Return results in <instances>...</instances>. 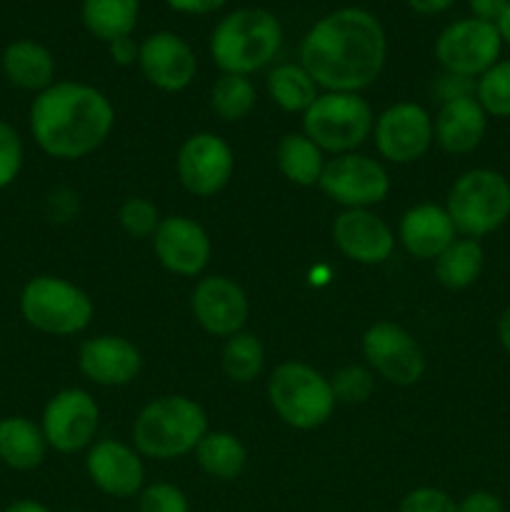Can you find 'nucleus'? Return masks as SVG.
Returning a JSON list of instances; mask_svg holds the SVG:
<instances>
[{
  "label": "nucleus",
  "instance_id": "e433bc0d",
  "mask_svg": "<svg viewBox=\"0 0 510 512\" xmlns=\"http://www.w3.org/2000/svg\"><path fill=\"white\" fill-rule=\"evenodd\" d=\"M398 512H458V503L438 488H415L400 500Z\"/></svg>",
  "mask_w": 510,
  "mask_h": 512
},
{
  "label": "nucleus",
  "instance_id": "72a5a7b5",
  "mask_svg": "<svg viewBox=\"0 0 510 512\" xmlns=\"http://www.w3.org/2000/svg\"><path fill=\"white\" fill-rule=\"evenodd\" d=\"M120 228L130 235V238H153L155 230L160 225V213L155 208L153 200L148 198H128L118 208Z\"/></svg>",
  "mask_w": 510,
  "mask_h": 512
},
{
  "label": "nucleus",
  "instance_id": "79ce46f5",
  "mask_svg": "<svg viewBox=\"0 0 510 512\" xmlns=\"http://www.w3.org/2000/svg\"><path fill=\"white\" fill-rule=\"evenodd\" d=\"M508 3L510 0H468L473 18L485 20V23H495L500 18V13L508 8Z\"/></svg>",
  "mask_w": 510,
  "mask_h": 512
},
{
  "label": "nucleus",
  "instance_id": "c9c22d12",
  "mask_svg": "<svg viewBox=\"0 0 510 512\" xmlns=\"http://www.w3.org/2000/svg\"><path fill=\"white\" fill-rule=\"evenodd\" d=\"M23 168V140L10 123L0 120V190L8 188Z\"/></svg>",
  "mask_w": 510,
  "mask_h": 512
},
{
  "label": "nucleus",
  "instance_id": "9b49d317",
  "mask_svg": "<svg viewBox=\"0 0 510 512\" xmlns=\"http://www.w3.org/2000/svg\"><path fill=\"white\" fill-rule=\"evenodd\" d=\"M100 425V408L90 393L80 388H68L48 400L40 420L48 448L58 453H78L93 445Z\"/></svg>",
  "mask_w": 510,
  "mask_h": 512
},
{
  "label": "nucleus",
  "instance_id": "de8ad7c7",
  "mask_svg": "<svg viewBox=\"0 0 510 512\" xmlns=\"http://www.w3.org/2000/svg\"><path fill=\"white\" fill-rule=\"evenodd\" d=\"M68 512H80V510H68Z\"/></svg>",
  "mask_w": 510,
  "mask_h": 512
},
{
  "label": "nucleus",
  "instance_id": "f257e3e1",
  "mask_svg": "<svg viewBox=\"0 0 510 512\" xmlns=\"http://www.w3.org/2000/svg\"><path fill=\"white\" fill-rule=\"evenodd\" d=\"M388 58L383 23L365 8L323 15L300 43V65L325 93H360L380 78Z\"/></svg>",
  "mask_w": 510,
  "mask_h": 512
},
{
  "label": "nucleus",
  "instance_id": "a19ab883",
  "mask_svg": "<svg viewBox=\"0 0 510 512\" xmlns=\"http://www.w3.org/2000/svg\"><path fill=\"white\" fill-rule=\"evenodd\" d=\"M108 50H110V58H113L115 65H133V63H138L140 43H135L130 35H125V38H118V40H113V43H108Z\"/></svg>",
  "mask_w": 510,
  "mask_h": 512
},
{
  "label": "nucleus",
  "instance_id": "423d86ee",
  "mask_svg": "<svg viewBox=\"0 0 510 512\" xmlns=\"http://www.w3.org/2000/svg\"><path fill=\"white\" fill-rule=\"evenodd\" d=\"M268 400L275 415L295 430L320 428L335 410L330 380L298 360L275 365L268 378Z\"/></svg>",
  "mask_w": 510,
  "mask_h": 512
},
{
  "label": "nucleus",
  "instance_id": "37998d69",
  "mask_svg": "<svg viewBox=\"0 0 510 512\" xmlns=\"http://www.w3.org/2000/svg\"><path fill=\"white\" fill-rule=\"evenodd\" d=\"M405 3H408L410 10H415L420 15H438L445 13L455 0H405Z\"/></svg>",
  "mask_w": 510,
  "mask_h": 512
},
{
  "label": "nucleus",
  "instance_id": "39448f33",
  "mask_svg": "<svg viewBox=\"0 0 510 512\" xmlns=\"http://www.w3.org/2000/svg\"><path fill=\"white\" fill-rule=\"evenodd\" d=\"M463 238H485L510 218V183L503 173L473 168L460 175L443 205Z\"/></svg>",
  "mask_w": 510,
  "mask_h": 512
},
{
  "label": "nucleus",
  "instance_id": "ddd939ff",
  "mask_svg": "<svg viewBox=\"0 0 510 512\" xmlns=\"http://www.w3.org/2000/svg\"><path fill=\"white\" fill-rule=\"evenodd\" d=\"M373 135L380 158L408 165L423 158L433 145V118L418 103H395L375 118Z\"/></svg>",
  "mask_w": 510,
  "mask_h": 512
},
{
  "label": "nucleus",
  "instance_id": "7c9ffc66",
  "mask_svg": "<svg viewBox=\"0 0 510 512\" xmlns=\"http://www.w3.org/2000/svg\"><path fill=\"white\" fill-rule=\"evenodd\" d=\"M210 105L225 123H238L248 118L255 108V85L245 75L220 73L210 90Z\"/></svg>",
  "mask_w": 510,
  "mask_h": 512
},
{
  "label": "nucleus",
  "instance_id": "5701e85b",
  "mask_svg": "<svg viewBox=\"0 0 510 512\" xmlns=\"http://www.w3.org/2000/svg\"><path fill=\"white\" fill-rule=\"evenodd\" d=\"M3 73L10 85L20 90H33L43 93L53 85L55 60L45 45L38 40H15L3 53Z\"/></svg>",
  "mask_w": 510,
  "mask_h": 512
},
{
  "label": "nucleus",
  "instance_id": "6e6552de",
  "mask_svg": "<svg viewBox=\"0 0 510 512\" xmlns=\"http://www.w3.org/2000/svg\"><path fill=\"white\" fill-rule=\"evenodd\" d=\"M375 115L360 93H323L303 113V135L323 153H353L373 135Z\"/></svg>",
  "mask_w": 510,
  "mask_h": 512
},
{
  "label": "nucleus",
  "instance_id": "4be33fe9",
  "mask_svg": "<svg viewBox=\"0 0 510 512\" xmlns=\"http://www.w3.org/2000/svg\"><path fill=\"white\" fill-rule=\"evenodd\" d=\"M485 130H488V113L475 100V95L443 103L433 118L435 143L450 155L473 153L483 143Z\"/></svg>",
  "mask_w": 510,
  "mask_h": 512
},
{
  "label": "nucleus",
  "instance_id": "cd10ccee",
  "mask_svg": "<svg viewBox=\"0 0 510 512\" xmlns=\"http://www.w3.org/2000/svg\"><path fill=\"white\" fill-rule=\"evenodd\" d=\"M195 460L200 470L215 480H235L245 470L248 463V450L225 430H208L205 438L195 448Z\"/></svg>",
  "mask_w": 510,
  "mask_h": 512
},
{
  "label": "nucleus",
  "instance_id": "dca6fc26",
  "mask_svg": "<svg viewBox=\"0 0 510 512\" xmlns=\"http://www.w3.org/2000/svg\"><path fill=\"white\" fill-rule=\"evenodd\" d=\"M138 65L145 80L163 93H180L198 73L193 48L170 30H158L140 43Z\"/></svg>",
  "mask_w": 510,
  "mask_h": 512
},
{
  "label": "nucleus",
  "instance_id": "bb28decb",
  "mask_svg": "<svg viewBox=\"0 0 510 512\" xmlns=\"http://www.w3.org/2000/svg\"><path fill=\"white\" fill-rule=\"evenodd\" d=\"M275 163L278 170L300 188L318 185L320 173H323V150L303 133H288L278 140L275 148Z\"/></svg>",
  "mask_w": 510,
  "mask_h": 512
},
{
  "label": "nucleus",
  "instance_id": "393cba45",
  "mask_svg": "<svg viewBox=\"0 0 510 512\" xmlns=\"http://www.w3.org/2000/svg\"><path fill=\"white\" fill-rule=\"evenodd\" d=\"M138 15L140 0H83L80 5L85 30L103 43H113L133 33Z\"/></svg>",
  "mask_w": 510,
  "mask_h": 512
},
{
  "label": "nucleus",
  "instance_id": "0eeeda50",
  "mask_svg": "<svg viewBox=\"0 0 510 512\" xmlns=\"http://www.w3.org/2000/svg\"><path fill=\"white\" fill-rule=\"evenodd\" d=\"M20 313L30 328L55 338L83 333L93 320V300L78 285L55 275L28 280L20 293Z\"/></svg>",
  "mask_w": 510,
  "mask_h": 512
},
{
  "label": "nucleus",
  "instance_id": "4c0bfd02",
  "mask_svg": "<svg viewBox=\"0 0 510 512\" xmlns=\"http://www.w3.org/2000/svg\"><path fill=\"white\" fill-rule=\"evenodd\" d=\"M433 93L435 98L440 100V105L458 98H470V95H475V80L463 78V75H455V73H443L438 80H435Z\"/></svg>",
  "mask_w": 510,
  "mask_h": 512
},
{
  "label": "nucleus",
  "instance_id": "c756f323",
  "mask_svg": "<svg viewBox=\"0 0 510 512\" xmlns=\"http://www.w3.org/2000/svg\"><path fill=\"white\" fill-rule=\"evenodd\" d=\"M265 365V348L253 333H235L220 350V368L233 383H253Z\"/></svg>",
  "mask_w": 510,
  "mask_h": 512
},
{
  "label": "nucleus",
  "instance_id": "2f4dec72",
  "mask_svg": "<svg viewBox=\"0 0 510 512\" xmlns=\"http://www.w3.org/2000/svg\"><path fill=\"white\" fill-rule=\"evenodd\" d=\"M475 100L493 118H510V60H498L475 80Z\"/></svg>",
  "mask_w": 510,
  "mask_h": 512
},
{
  "label": "nucleus",
  "instance_id": "ea45409f",
  "mask_svg": "<svg viewBox=\"0 0 510 512\" xmlns=\"http://www.w3.org/2000/svg\"><path fill=\"white\" fill-rule=\"evenodd\" d=\"M168 8H173L175 13L183 15H208L215 13V10L223 8L228 0H165Z\"/></svg>",
  "mask_w": 510,
  "mask_h": 512
},
{
  "label": "nucleus",
  "instance_id": "c85d7f7f",
  "mask_svg": "<svg viewBox=\"0 0 510 512\" xmlns=\"http://www.w3.org/2000/svg\"><path fill=\"white\" fill-rule=\"evenodd\" d=\"M268 95L285 113H305L320 93L303 65L283 63L268 73Z\"/></svg>",
  "mask_w": 510,
  "mask_h": 512
},
{
  "label": "nucleus",
  "instance_id": "20e7f679",
  "mask_svg": "<svg viewBox=\"0 0 510 512\" xmlns=\"http://www.w3.org/2000/svg\"><path fill=\"white\" fill-rule=\"evenodd\" d=\"M208 433V415L188 395H163L145 405L133 423L135 450L153 460L195 453Z\"/></svg>",
  "mask_w": 510,
  "mask_h": 512
},
{
  "label": "nucleus",
  "instance_id": "473e14b6",
  "mask_svg": "<svg viewBox=\"0 0 510 512\" xmlns=\"http://www.w3.org/2000/svg\"><path fill=\"white\" fill-rule=\"evenodd\" d=\"M330 388H333L335 403L345 405H363L375 390L373 370L363 368V365H343L333 373Z\"/></svg>",
  "mask_w": 510,
  "mask_h": 512
},
{
  "label": "nucleus",
  "instance_id": "2eb2a0df",
  "mask_svg": "<svg viewBox=\"0 0 510 512\" xmlns=\"http://www.w3.org/2000/svg\"><path fill=\"white\" fill-rule=\"evenodd\" d=\"M190 310H193L195 323L205 333L215 338H230L243 330L250 305L248 295L235 280L225 275H208L195 285L190 295Z\"/></svg>",
  "mask_w": 510,
  "mask_h": 512
},
{
  "label": "nucleus",
  "instance_id": "49530a36",
  "mask_svg": "<svg viewBox=\"0 0 510 512\" xmlns=\"http://www.w3.org/2000/svg\"><path fill=\"white\" fill-rule=\"evenodd\" d=\"M495 28H498L500 40L510 45V3H508V8H505L503 13H500V18L495 20Z\"/></svg>",
  "mask_w": 510,
  "mask_h": 512
},
{
  "label": "nucleus",
  "instance_id": "7ed1b4c3",
  "mask_svg": "<svg viewBox=\"0 0 510 512\" xmlns=\"http://www.w3.org/2000/svg\"><path fill=\"white\" fill-rule=\"evenodd\" d=\"M283 25L265 8H238L225 15L210 35V58L220 73H258L278 55Z\"/></svg>",
  "mask_w": 510,
  "mask_h": 512
},
{
  "label": "nucleus",
  "instance_id": "f8f14e48",
  "mask_svg": "<svg viewBox=\"0 0 510 512\" xmlns=\"http://www.w3.org/2000/svg\"><path fill=\"white\" fill-rule=\"evenodd\" d=\"M365 360H368L370 370L380 375L388 383L408 388L415 385L425 373V355L418 340L400 325L375 323L370 325L360 340Z\"/></svg>",
  "mask_w": 510,
  "mask_h": 512
},
{
  "label": "nucleus",
  "instance_id": "f03ea898",
  "mask_svg": "<svg viewBox=\"0 0 510 512\" xmlns=\"http://www.w3.org/2000/svg\"><path fill=\"white\" fill-rule=\"evenodd\" d=\"M115 108L108 95L85 83H53L30 105V133L45 155L80 160L108 140Z\"/></svg>",
  "mask_w": 510,
  "mask_h": 512
},
{
  "label": "nucleus",
  "instance_id": "9d476101",
  "mask_svg": "<svg viewBox=\"0 0 510 512\" xmlns=\"http://www.w3.org/2000/svg\"><path fill=\"white\" fill-rule=\"evenodd\" d=\"M318 188L325 198L343 205L345 210L368 208L388 198L390 178L388 170L375 158L358 153L335 155L323 165Z\"/></svg>",
  "mask_w": 510,
  "mask_h": 512
},
{
  "label": "nucleus",
  "instance_id": "a18cd8bd",
  "mask_svg": "<svg viewBox=\"0 0 510 512\" xmlns=\"http://www.w3.org/2000/svg\"><path fill=\"white\" fill-rule=\"evenodd\" d=\"M3 512H50V510L45 508V505L35 503V500H15V503H10Z\"/></svg>",
  "mask_w": 510,
  "mask_h": 512
},
{
  "label": "nucleus",
  "instance_id": "aec40b11",
  "mask_svg": "<svg viewBox=\"0 0 510 512\" xmlns=\"http://www.w3.org/2000/svg\"><path fill=\"white\" fill-rule=\"evenodd\" d=\"M78 368L90 383L120 388L138 378L143 358L133 340L123 335H98L80 345Z\"/></svg>",
  "mask_w": 510,
  "mask_h": 512
},
{
  "label": "nucleus",
  "instance_id": "6ab92c4d",
  "mask_svg": "<svg viewBox=\"0 0 510 512\" xmlns=\"http://www.w3.org/2000/svg\"><path fill=\"white\" fill-rule=\"evenodd\" d=\"M85 470L100 493L110 498H133L143 490L145 468L138 450L120 440H98L90 445Z\"/></svg>",
  "mask_w": 510,
  "mask_h": 512
},
{
  "label": "nucleus",
  "instance_id": "412c9836",
  "mask_svg": "<svg viewBox=\"0 0 510 512\" xmlns=\"http://www.w3.org/2000/svg\"><path fill=\"white\" fill-rule=\"evenodd\" d=\"M458 238L448 210L435 203H420L405 210L398 225V240L413 258L435 260Z\"/></svg>",
  "mask_w": 510,
  "mask_h": 512
},
{
  "label": "nucleus",
  "instance_id": "c03bdc74",
  "mask_svg": "<svg viewBox=\"0 0 510 512\" xmlns=\"http://www.w3.org/2000/svg\"><path fill=\"white\" fill-rule=\"evenodd\" d=\"M498 340L505 348V353H510V305L503 310V315L498 320Z\"/></svg>",
  "mask_w": 510,
  "mask_h": 512
},
{
  "label": "nucleus",
  "instance_id": "f704fd0d",
  "mask_svg": "<svg viewBox=\"0 0 510 512\" xmlns=\"http://www.w3.org/2000/svg\"><path fill=\"white\" fill-rule=\"evenodd\" d=\"M140 512H190L183 490L170 483H153L138 493Z\"/></svg>",
  "mask_w": 510,
  "mask_h": 512
},
{
  "label": "nucleus",
  "instance_id": "1a4fd4ad",
  "mask_svg": "<svg viewBox=\"0 0 510 512\" xmlns=\"http://www.w3.org/2000/svg\"><path fill=\"white\" fill-rule=\"evenodd\" d=\"M500 50L503 40L495 23H485L473 15L445 25L435 40V58L440 68L473 80L498 63Z\"/></svg>",
  "mask_w": 510,
  "mask_h": 512
},
{
  "label": "nucleus",
  "instance_id": "4468645a",
  "mask_svg": "<svg viewBox=\"0 0 510 512\" xmlns=\"http://www.w3.org/2000/svg\"><path fill=\"white\" fill-rule=\"evenodd\" d=\"M235 158L230 145L215 133H195L180 145L175 173L180 185L195 198H213L230 183Z\"/></svg>",
  "mask_w": 510,
  "mask_h": 512
},
{
  "label": "nucleus",
  "instance_id": "b1692460",
  "mask_svg": "<svg viewBox=\"0 0 510 512\" xmlns=\"http://www.w3.org/2000/svg\"><path fill=\"white\" fill-rule=\"evenodd\" d=\"M48 443L33 420L10 415L0 420V460L13 470H35L45 460Z\"/></svg>",
  "mask_w": 510,
  "mask_h": 512
},
{
  "label": "nucleus",
  "instance_id": "f3484780",
  "mask_svg": "<svg viewBox=\"0 0 510 512\" xmlns=\"http://www.w3.org/2000/svg\"><path fill=\"white\" fill-rule=\"evenodd\" d=\"M153 248L160 265L180 278H195L203 273L213 253L203 225L185 215H168L160 220L153 235Z\"/></svg>",
  "mask_w": 510,
  "mask_h": 512
},
{
  "label": "nucleus",
  "instance_id": "a878e982",
  "mask_svg": "<svg viewBox=\"0 0 510 512\" xmlns=\"http://www.w3.org/2000/svg\"><path fill=\"white\" fill-rule=\"evenodd\" d=\"M435 263V278L448 290H465L480 278L485 268V250L473 238H455Z\"/></svg>",
  "mask_w": 510,
  "mask_h": 512
},
{
  "label": "nucleus",
  "instance_id": "a211bd4d",
  "mask_svg": "<svg viewBox=\"0 0 510 512\" xmlns=\"http://www.w3.org/2000/svg\"><path fill=\"white\" fill-rule=\"evenodd\" d=\"M333 243L353 263L380 265L393 255L395 233L368 208H353L333 220Z\"/></svg>",
  "mask_w": 510,
  "mask_h": 512
},
{
  "label": "nucleus",
  "instance_id": "58836bf2",
  "mask_svg": "<svg viewBox=\"0 0 510 512\" xmlns=\"http://www.w3.org/2000/svg\"><path fill=\"white\" fill-rule=\"evenodd\" d=\"M458 512H505L503 500L488 490H475L458 503Z\"/></svg>",
  "mask_w": 510,
  "mask_h": 512
}]
</instances>
